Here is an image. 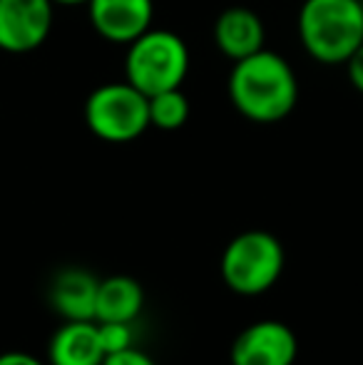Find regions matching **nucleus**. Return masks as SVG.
Masks as SVG:
<instances>
[{
    "label": "nucleus",
    "instance_id": "obj_15",
    "mask_svg": "<svg viewBox=\"0 0 363 365\" xmlns=\"http://www.w3.org/2000/svg\"><path fill=\"white\" fill-rule=\"evenodd\" d=\"M102 365H157L152 361L147 353L137 351L135 346L125 348V351H117V353H110V356H105V361Z\"/></svg>",
    "mask_w": 363,
    "mask_h": 365
},
{
    "label": "nucleus",
    "instance_id": "obj_1",
    "mask_svg": "<svg viewBox=\"0 0 363 365\" xmlns=\"http://www.w3.org/2000/svg\"><path fill=\"white\" fill-rule=\"evenodd\" d=\"M229 100L247 120L274 125L289 117L299 102V80L289 60L264 48L234 63L229 75Z\"/></svg>",
    "mask_w": 363,
    "mask_h": 365
},
{
    "label": "nucleus",
    "instance_id": "obj_12",
    "mask_svg": "<svg viewBox=\"0 0 363 365\" xmlns=\"http://www.w3.org/2000/svg\"><path fill=\"white\" fill-rule=\"evenodd\" d=\"M142 308H145V289L132 276H107L97 286V323H132L142 313Z\"/></svg>",
    "mask_w": 363,
    "mask_h": 365
},
{
    "label": "nucleus",
    "instance_id": "obj_14",
    "mask_svg": "<svg viewBox=\"0 0 363 365\" xmlns=\"http://www.w3.org/2000/svg\"><path fill=\"white\" fill-rule=\"evenodd\" d=\"M105 356L132 346V323H97Z\"/></svg>",
    "mask_w": 363,
    "mask_h": 365
},
{
    "label": "nucleus",
    "instance_id": "obj_5",
    "mask_svg": "<svg viewBox=\"0 0 363 365\" xmlns=\"http://www.w3.org/2000/svg\"><path fill=\"white\" fill-rule=\"evenodd\" d=\"M85 122L102 142L125 145L150 130V97L130 82H107L90 92Z\"/></svg>",
    "mask_w": 363,
    "mask_h": 365
},
{
    "label": "nucleus",
    "instance_id": "obj_10",
    "mask_svg": "<svg viewBox=\"0 0 363 365\" xmlns=\"http://www.w3.org/2000/svg\"><path fill=\"white\" fill-rule=\"evenodd\" d=\"M100 281L88 269H63L50 284V306L65 321H95V301Z\"/></svg>",
    "mask_w": 363,
    "mask_h": 365
},
{
    "label": "nucleus",
    "instance_id": "obj_13",
    "mask_svg": "<svg viewBox=\"0 0 363 365\" xmlns=\"http://www.w3.org/2000/svg\"><path fill=\"white\" fill-rule=\"evenodd\" d=\"M189 120V100L182 87L165 90L150 97V127L162 132H175L187 125Z\"/></svg>",
    "mask_w": 363,
    "mask_h": 365
},
{
    "label": "nucleus",
    "instance_id": "obj_6",
    "mask_svg": "<svg viewBox=\"0 0 363 365\" xmlns=\"http://www.w3.org/2000/svg\"><path fill=\"white\" fill-rule=\"evenodd\" d=\"M53 0H0V50L23 55L48 40Z\"/></svg>",
    "mask_w": 363,
    "mask_h": 365
},
{
    "label": "nucleus",
    "instance_id": "obj_3",
    "mask_svg": "<svg viewBox=\"0 0 363 365\" xmlns=\"http://www.w3.org/2000/svg\"><path fill=\"white\" fill-rule=\"evenodd\" d=\"M286 251L272 231L252 229L234 236L222 251V279L237 296H262L284 274Z\"/></svg>",
    "mask_w": 363,
    "mask_h": 365
},
{
    "label": "nucleus",
    "instance_id": "obj_9",
    "mask_svg": "<svg viewBox=\"0 0 363 365\" xmlns=\"http://www.w3.org/2000/svg\"><path fill=\"white\" fill-rule=\"evenodd\" d=\"M264 40L267 30L262 18L249 8H227L214 23V45L234 63L264 50Z\"/></svg>",
    "mask_w": 363,
    "mask_h": 365
},
{
    "label": "nucleus",
    "instance_id": "obj_16",
    "mask_svg": "<svg viewBox=\"0 0 363 365\" xmlns=\"http://www.w3.org/2000/svg\"><path fill=\"white\" fill-rule=\"evenodd\" d=\"M346 70H349L351 85H354L359 92H363V45L349 58V63H346Z\"/></svg>",
    "mask_w": 363,
    "mask_h": 365
},
{
    "label": "nucleus",
    "instance_id": "obj_11",
    "mask_svg": "<svg viewBox=\"0 0 363 365\" xmlns=\"http://www.w3.org/2000/svg\"><path fill=\"white\" fill-rule=\"evenodd\" d=\"M50 365H102L105 348L97 321H65L48 346Z\"/></svg>",
    "mask_w": 363,
    "mask_h": 365
},
{
    "label": "nucleus",
    "instance_id": "obj_7",
    "mask_svg": "<svg viewBox=\"0 0 363 365\" xmlns=\"http://www.w3.org/2000/svg\"><path fill=\"white\" fill-rule=\"evenodd\" d=\"M299 356L296 333L281 321H257L232 343V365H294Z\"/></svg>",
    "mask_w": 363,
    "mask_h": 365
},
{
    "label": "nucleus",
    "instance_id": "obj_18",
    "mask_svg": "<svg viewBox=\"0 0 363 365\" xmlns=\"http://www.w3.org/2000/svg\"><path fill=\"white\" fill-rule=\"evenodd\" d=\"M90 0H53V5H65V8H78V5H88Z\"/></svg>",
    "mask_w": 363,
    "mask_h": 365
},
{
    "label": "nucleus",
    "instance_id": "obj_8",
    "mask_svg": "<svg viewBox=\"0 0 363 365\" xmlns=\"http://www.w3.org/2000/svg\"><path fill=\"white\" fill-rule=\"evenodd\" d=\"M90 23L100 38L117 45H130L152 28V0H90Z\"/></svg>",
    "mask_w": 363,
    "mask_h": 365
},
{
    "label": "nucleus",
    "instance_id": "obj_2",
    "mask_svg": "<svg viewBox=\"0 0 363 365\" xmlns=\"http://www.w3.org/2000/svg\"><path fill=\"white\" fill-rule=\"evenodd\" d=\"M299 38L321 65H346L363 45V0H304Z\"/></svg>",
    "mask_w": 363,
    "mask_h": 365
},
{
    "label": "nucleus",
    "instance_id": "obj_17",
    "mask_svg": "<svg viewBox=\"0 0 363 365\" xmlns=\"http://www.w3.org/2000/svg\"><path fill=\"white\" fill-rule=\"evenodd\" d=\"M0 365H43V361L35 358L33 353L8 351V353H0Z\"/></svg>",
    "mask_w": 363,
    "mask_h": 365
},
{
    "label": "nucleus",
    "instance_id": "obj_4",
    "mask_svg": "<svg viewBox=\"0 0 363 365\" xmlns=\"http://www.w3.org/2000/svg\"><path fill=\"white\" fill-rule=\"evenodd\" d=\"M189 73L187 43L172 30L150 28L127 45L125 80L142 95L152 97L182 87Z\"/></svg>",
    "mask_w": 363,
    "mask_h": 365
}]
</instances>
